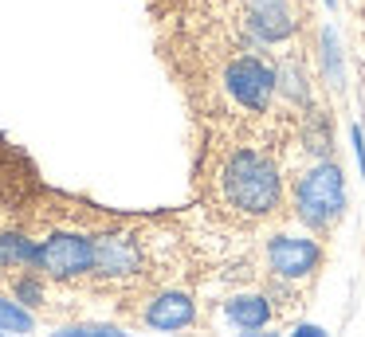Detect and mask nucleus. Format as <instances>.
<instances>
[{"label":"nucleus","instance_id":"nucleus-9","mask_svg":"<svg viewBox=\"0 0 365 337\" xmlns=\"http://www.w3.org/2000/svg\"><path fill=\"white\" fill-rule=\"evenodd\" d=\"M224 318L236 329L252 333V329H267L275 321V306H271L267 294H232L224 302Z\"/></svg>","mask_w":365,"mask_h":337},{"label":"nucleus","instance_id":"nucleus-11","mask_svg":"<svg viewBox=\"0 0 365 337\" xmlns=\"http://www.w3.org/2000/svg\"><path fill=\"white\" fill-rule=\"evenodd\" d=\"M275 83H279V94L294 106L310 110V71L299 55H283L275 63Z\"/></svg>","mask_w":365,"mask_h":337},{"label":"nucleus","instance_id":"nucleus-2","mask_svg":"<svg viewBox=\"0 0 365 337\" xmlns=\"http://www.w3.org/2000/svg\"><path fill=\"white\" fill-rule=\"evenodd\" d=\"M346 177H341V165L334 157L326 161H314L307 172L294 177V188H291V208H294V219L302 227H310L314 235H326L341 224L346 216Z\"/></svg>","mask_w":365,"mask_h":337},{"label":"nucleus","instance_id":"nucleus-14","mask_svg":"<svg viewBox=\"0 0 365 337\" xmlns=\"http://www.w3.org/2000/svg\"><path fill=\"white\" fill-rule=\"evenodd\" d=\"M51 337H126L118 326H67Z\"/></svg>","mask_w":365,"mask_h":337},{"label":"nucleus","instance_id":"nucleus-3","mask_svg":"<svg viewBox=\"0 0 365 337\" xmlns=\"http://www.w3.org/2000/svg\"><path fill=\"white\" fill-rule=\"evenodd\" d=\"M216 90L224 94L228 110H236V114H244V118H263L271 110V102H275V94H279L275 67H271L267 59H259V55H252V51L232 55L220 67V75H216Z\"/></svg>","mask_w":365,"mask_h":337},{"label":"nucleus","instance_id":"nucleus-6","mask_svg":"<svg viewBox=\"0 0 365 337\" xmlns=\"http://www.w3.org/2000/svg\"><path fill=\"white\" fill-rule=\"evenodd\" d=\"M263 259H267V271L275 282H302L314 279L318 266H322V243L307 232H275L263 243Z\"/></svg>","mask_w":365,"mask_h":337},{"label":"nucleus","instance_id":"nucleus-16","mask_svg":"<svg viewBox=\"0 0 365 337\" xmlns=\"http://www.w3.org/2000/svg\"><path fill=\"white\" fill-rule=\"evenodd\" d=\"M240 337H279V333H263V329H252V333H240Z\"/></svg>","mask_w":365,"mask_h":337},{"label":"nucleus","instance_id":"nucleus-10","mask_svg":"<svg viewBox=\"0 0 365 337\" xmlns=\"http://www.w3.org/2000/svg\"><path fill=\"white\" fill-rule=\"evenodd\" d=\"M36 255H40V239L20 227H4L0 232V274H20L36 271Z\"/></svg>","mask_w":365,"mask_h":337},{"label":"nucleus","instance_id":"nucleus-5","mask_svg":"<svg viewBox=\"0 0 365 337\" xmlns=\"http://www.w3.org/2000/svg\"><path fill=\"white\" fill-rule=\"evenodd\" d=\"M95 235L98 232H83V227H51L48 235H40L36 271L59 286L87 282L95 274Z\"/></svg>","mask_w":365,"mask_h":337},{"label":"nucleus","instance_id":"nucleus-12","mask_svg":"<svg viewBox=\"0 0 365 337\" xmlns=\"http://www.w3.org/2000/svg\"><path fill=\"white\" fill-rule=\"evenodd\" d=\"M0 329H4V333H32L36 318H32V310H24V306L16 302V298L0 294Z\"/></svg>","mask_w":365,"mask_h":337},{"label":"nucleus","instance_id":"nucleus-8","mask_svg":"<svg viewBox=\"0 0 365 337\" xmlns=\"http://www.w3.org/2000/svg\"><path fill=\"white\" fill-rule=\"evenodd\" d=\"M240 20L252 31L255 43H287L299 31V16H294L291 0H244Z\"/></svg>","mask_w":365,"mask_h":337},{"label":"nucleus","instance_id":"nucleus-7","mask_svg":"<svg viewBox=\"0 0 365 337\" xmlns=\"http://www.w3.org/2000/svg\"><path fill=\"white\" fill-rule=\"evenodd\" d=\"M134 318L161 333H181V329L197 326V298L181 286H161L145 294L142 306H134Z\"/></svg>","mask_w":365,"mask_h":337},{"label":"nucleus","instance_id":"nucleus-13","mask_svg":"<svg viewBox=\"0 0 365 337\" xmlns=\"http://www.w3.org/2000/svg\"><path fill=\"white\" fill-rule=\"evenodd\" d=\"M322 59H326V78H330V86H334V90H341L346 71H341V51H338V39H334L330 28L322 31Z\"/></svg>","mask_w":365,"mask_h":337},{"label":"nucleus","instance_id":"nucleus-1","mask_svg":"<svg viewBox=\"0 0 365 337\" xmlns=\"http://www.w3.org/2000/svg\"><path fill=\"white\" fill-rule=\"evenodd\" d=\"M212 196L228 216L263 224L283 208V172L267 149L228 145L212 161Z\"/></svg>","mask_w":365,"mask_h":337},{"label":"nucleus","instance_id":"nucleus-4","mask_svg":"<svg viewBox=\"0 0 365 337\" xmlns=\"http://www.w3.org/2000/svg\"><path fill=\"white\" fill-rule=\"evenodd\" d=\"M150 239L138 227H106L95 235V274L98 286H134L150 271Z\"/></svg>","mask_w":365,"mask_h":337},{"label":"nucleus","instance_id":"nucleus-15","mask_svg":"<svg viewBox=\"0 0 365 337\" xmlns=\"http://www.w3.org/2000/svg\"><path fill=\"white\" fill-rule=\"evenodd\" d=\"M291 337H330V333H326L322 326H299V329H294Z\"/></svg>","mask_w":365,"mask_h":337}]
</instances>
